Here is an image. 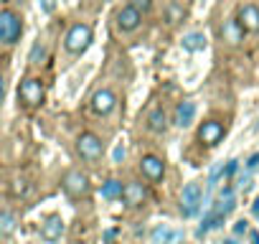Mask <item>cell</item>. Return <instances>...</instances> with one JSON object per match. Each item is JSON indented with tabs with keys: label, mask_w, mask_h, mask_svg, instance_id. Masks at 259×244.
Masks as SVG:
<instances>
[{
	"label": "cell",
	"mask_w": 259,
	"mask_h": 244,
	"mask_svg": "<svg viewBox=\"0 0 259 244\" xmlns=\"http://www.w3.org/2000/svg\"><path fill=\"white\" fill-rule=\"evenodd\" d=\"M221 224H224V214H219L216 209H211V211L203 216V221H201V226H198V231H196V234H198V236H203V234H208L211 229H219Z\"/></svg>",
	"instance_id": "18"
},
{
	"label": "cell",
	"mask_w": 259,
	"mask_h": 244,
	"mask_svg": "<svg viewBox=\"0 0 259 244\" xmlns=\"http://www.w3.org/2000/svg\"><path fill=\"white\" fill-rule=\"evenodd\" d=\"M224 125L219 119H208V122H203L201 125V130H198V140L201 143H206V145H216L221 138H224Z\"/></svg>",
	"instance_id": "11"
},
{
	"label": "cell",
	"mask_w": 259,
	"mask_h": 244,
	"mask_svg": "<svg viewBox=\"0 0 259 244\" xmlns=\"http://www.w3.org/2000/svg\"><path fill=\"white\" fill-rule=\"evenodd\" d=\"M148 128H150L153 133H165V128H168V117H165L163 109H153V112H150V117H148Z\"/></svg>",
	"instance_id": "19"
},
{
	"label": "cell",
	"mask_w": 259,
	"mask_h": 244,
	"mask_svg": "<svg viewBox=\"0 0 259 244\" xmlns=\"http://www.w3.org/2000/svg\"><path fill=\"white\" fill-rule=\"evenodd\" d=\"M122 193H124L122 181H117V178H107V181L102 183V198H104V201H117V198H122Z\"/></svg>",
	"instance_id": "15"
},
{
	"label": "cell",
	"mask_w": 259,
	"mask_h": 244,
	"mask_svg": "<svg viewBox=\"0 0 259 244\" xmlns=\"http://www.w3.org/2000/svg\"><path fill=\"white\" fill-rule=\"evenodd\" d=\"M3 92H6V82H3V74H0V97H3Z\"/></svg>",
	"instance_id": "35"
},
{
	"label": "cell",
	"mask_w": 259,
	"mask_h": 244,
	"mask_svg": "<svg viewBox=\"0 0 259 244\" xmlns=\"http://www.w3.org/2000/svg\"><path fill=\"white\" fill-rule=\"evenodd\" d=\"M16 226H18V221L11 211H0V236H11L16 231Z\"/></svg>",
	"instance_id": "21"
},
{
	"label": "cell",
	"mask_w": 259,
	"mask_h": 244,
	"mask_svg": "<svg viewBox=\"0 0 259 244\" xmlns=\"http://www.w3.org/2000/svg\"><path fill=\"white\" fill-rule=\"evenodd\" d=\"M64 229H66L64 219H61L59 214H51V216H46V219H44V224H41V239H44V241H49V244H54V241H59V239H61Z\"/></svg>",
	"instance_id": "8"
},
{
	"label": "cell",
	"mask_w": 259,
	"mask_h": 244,
	"mask_svg": "<svg viewBox=\"0 0 259 244\" xmlns=\"http://www.w3.org/2000/svg\"><path fill=\"white\" fill-rule=\"evenodd\" d=\"M102 148L104 145H102V140L94 133H81L79 140H76V150H79V155L84 160H97L102 155Z\"/></svg>",
	"instance_id": "7"
},
{
	"label": "cell",
	"mask_w": 259,
	"mask_h": 244,
	"mask_svg": "<svg viewBox=\"0 0 259 244\" xmlns=\"http://www.w3.org/2000/svg\"><path fill=\"white\" fill-rule=\"evenodd\" d=\"M246 231H249V221L241 219V221L234 224V236H241V234H246Z\"/></svg>",
	"instance_id": "25"
},
{
	"label": "cell",
	"mask_w": 259,
	"mask_h": 244,
	"mask_svg": "<svg viewBox=\"0 0 259 244\" xmlns=\"http://www.w3.org/2000/svg\"><path fill=\"white\" fill-rule=\"evenodd\" d=\"M44 59H46V44L36 41L33 49H31V54H28V61H31V64H41Z\"/></svg>",
	"instance_id": "23"
},
{
	"label": "cell",
	"mask_w": 259,
	"mask_h": 244,
	"mask_svg": "<svg viewBox=\"0 0 259 244\" xmlns=\"http://www.w3.org/2000/svg\"><path fill=\"white\" fill-rule=\"evenodd\" d=\"M236 21H239V26H241L244 31H251V33L259 31V8L251 6V3H249V6H241Z\"/></svg>",
	"instance_id": "12"
},
{
	"label": "cell",
	"mask_w": 259,
	"mask_h": 244,
	"mask_svg": "<svg viewBox=\"0 0 259 244\" xmlns=\"http://www.w3.org/2000/svg\"><path fill=\"white\" fill-rule=\"evenodd\" d=\"M170 236H173V231H170L168 224H158V226L153 229V234H150L153 244H170Z\"/></svg>",
	"instance_id": "22"
},
{
	"label": "cell",
	"mask_w": 259,
	"mask_h": 244,
	"mask_svg": "<svg viewBox=\"0 0 259 244\" xmlns=\"http://www.w3.org/2000/svg\"><path fill=\"white\" fill-rule=\"evenodd\" d=\"M140 171H143V176H145L148 181L158 183V181H163V176H165V163H163V158H158V155H143Z\"/></svg>",
	"instance_id": "9"
},
{
	"label": "cell",
	"mask_w": 259,
	"mask_h": 244,
	"mask_svg": "<svg viewBox=\"0 0 259 244\" xmlns=\"http://www.w3.org/2000/svg\"><path fill=\"white\" fill-rule=\"evenodd\" d=\"M112 158H114V163H122L124 160V145H117L114 153H112Z\"/></svg>",
	"instance_id": "28"
},
{
	"label": "cell",
	"mask_w": 259,
	"mask_h": 244,
	"mask_svg": "<svg viewBox=\"0 0 259 244\" xmlns=\"http://www.w3.org/2000/svg\"><path fill=\"white\" fill-rule=\"evenodd\" d=\"M89 44H92V28L87 23L71 26L69 33H66V38H64V46H66L69 54H84L89 49Z\"/></svg>",
	"instance_id": "2"
},
{
	"label": "cell",
	"mask_w": 259,
	"mask_h": 244,
	"mask_svg": "<svg viewBox=\"0 0 259 244\" xmlns=\"http://www.w3.org/2000/svg\"><path fill=\"white\" fill-rule=\"evenodd\" d=\"M46 97V89H44V82L36 79V76H28L21 82L18 87V99L26 104V107H38Z\"/></svg>",
	"instance_id": "3"
},
{
	"label": "cell",
	"mask_w": 259,
	"mask_h": 244,
	"mask_svg": "<svg viewBox=\"0 0 259 244\" xmlns=\"http://www.w3.org/2000/svg\"><path fill=\"white\" fill-rule=\"evenodd\" d=\"M249 176H241V181H239V188H244V191H249Z\"/></svg>",
	"instance_id": "31"
},
{
	"label": "cell",
	"mask_w": 259,
	"mask_h": 244,
	"mask_svg": "<svg viewBox=\"0 0 259 244\" xmlns=\"http://www.w3.org/2000/svg\"><path fill=\"white\" fill-rule=\"evenodd\" d=\"M193 117H196V102H191V99H186V102H181L178 107H176V125L178 128H188L191 122H193Z\"/></svg>",
	"instance_id": "13"
},
{
	"label": "cell",
	"mask_w": 259,
	"mask_h": 244,
	"mask_svg": "<svg viewBox=\"0 0 259 244\" xmlns=\"http://www.w3.org/2000/svg\"><path fill=\"white\" fill-rule=\"evenodd\" d=\"M251 214H254V216H259V198L251 204Z\"/></svg>",
	"instance_id": "34"
},
{
	"label": "cell",
	"mask_w": 259,
	"mask_h": 244,
	"mask_svg": "<svg viewBox=\"0 0 259 244\" xmlns=\"http://www.w3.org/2000/svg\"><path fill=\"white\" fill-rule=\"evenodd\" d=\"M38 6H41V11H44V13H54L56 0H38Z\"/></svg>",
	"instance_id": "27"
},
{
	"label": "cell",
	"mask_w": 259,
	"mask_h": 244,
	"mask_svg": "<svg viewBox=\"0 0 259 244\" xmlns=\"http://www.w3.org/2000/svg\"><path fill=\"white\" fill-rule=\"evenodd\" d=\"M140 23H143V13H140L133 3L124 6V8H119V13H117V28H119L122 33H133V31H138Z\"/></svg>",
	"instance_id": "6"
},
{
	"label": "cell",
	"mask_w": 259,
	"mask_h": 244,
	"mask_svg": "<svg viewBox=\"0 0 259 244\" xmlns=\"http://www.w3.org/2000/svg\"><path fill=\"white\" fill-rule=\"evenodd\" d=\"M122 198H124V204H127V206H140V204L148 198V191H145V186H143V183H127V186H124Z\"/></svg>",
	"instance_id": "14"
},
{
	"label": "cell",
	"mask_w": 259,
	"mask_h": 244,
	"mask_svg": "<svg viewBox=\"0 0 259 244\" xmlns=\"http://www.w3.org/2000/svg\"><path fill=\"white\" fill-rule=\"evenodd\" d=\"M28 191V186H26V181L21 178V181H16V193H26Z\"/></svg>",
	"instance_id": "30"
},
{
	"label": "cell",
	"mask_w": 259,
	"mask_h": 244,
	"mask_svg": "<svg viewBox=\"0 0 259 244\" xmlns=\"http://www.w3.org/2000/svg\"><path fill=\"white\" fill-rule=\"evenodd\" d=\"M114 234H117L114 229H109V231H104V241H107V244H112V239H114Z\"/></svg>",
	"instance_id": "32"
},
{
	"label": "cell",
	"mask_w": 259,
	"mask_h": 244,
	"mask_svg": "<svg viewBox=\"0 0 259 244\" xmlns=\"http://www.w3.org/2000/svg\"><path fill=\"white\" fill-rule=\"evenodd\" d=\"M241 33H244V28L239 26V21H226L224 23V38L229 44H239L241 41Z\"/></svg>",
	"instance_id": "20"
},
{
	"label": "cell",
	"mask_w": 259,
	"mask_h": 244,
	"mask_svg": "<svg viewBox=\"0 0 259 244\" xmlns=\"http://www.w3.org/2000/svg\"><path fill=\"white\" fill-rule=\"evenodd\" d=\"M23 33V21L16 11H0V44L13 46Z\"/></svg>",
	"instance_id": "1"
},
{
	"label": "cell",
	"mask_w": 259,
	"mask_h": 244,
	"mask_svg": "<svg viewBox=\"0 0 259 244\" xmlns=\"http://www.w3.org/2000/svg\"><path fill=\"white\" fill-rule=\"evenodd\" d=\"M114 107H117V97H114L112 89H99V92H94V97H92V109H94L97 114L107 117Z\"/></svg>",
	"instance_id": "10"
},
{
	"label": "cell",
	"mask_w": 259,
	"mask_h": 244,
	"mask_svg": "<svg viewBox=\"0 0 259 244\" xmlns=\"http://www.w3.org/2000/svg\"><path fill=\"white\" fill-rule=\"evenodd\" d=\"M130 3H133V6H135V8L140 11V13H145V11H150V6H153V3H150V0H130Z\"/></svg>",
	"instance_id": "26"
},
{
	"label": "cell",
	"mask_w": 259,
	"mask_h": 244,
	"mask_svg": "<svg viewBox=\"0 0 259 244\" xmlns=\"http://www.w3.org/2000/svg\"><path fill=\"white\" fill-rule=\"evenodd\" d=\"M249 241H251V244H259V231H251V234H249Z\"/></svg>",
	"instance_id": "33"
},
{
	"label": "cell",
	"mask_w": 259,
	"mask_h": 244,
	"mask_svg": "<svg viewBox=\"0 0 259 244\" xmlns=\"http://www.w3.org/2000/svg\"><path fill=\"white\" fill-rule=\"evenodd\" d=\"M64 191L71 196V198H84L89 191H92V186H89V178L81 173V171H69L66 176H64Z\"/></svg>",
	"instance_id": "5"
},
{
	"label": "cell",
	"mask_w": 259,
	"mask_h": 244,
	"mask_svg": "<svg viewBox=\"0 0 259 244\" xmlns=\"http://www.w3.org/2000/svg\"><path fill=\"white\" fill-rule=\"evenodd\" d=\"M234 206H236V193H234V188L231 186H226L221 193H219V204H216V211L219 214H231L234 211Z\"/></svg>",
	"instance_id": "16"
},
{
	"label": "cell",
	"mask_w": 259,
	"mask_h": 244,
	"mask_svg": "<svg viewBox=\"0 0 259 244\" xmlns=\"http://www.w3.org/2000/svg\"><path fill=\"white\" fill-rule=\"evenodd\" d=\"M181 44H183V49H186V51H191V54H196V51H203V49H206V44H208V38H206L203 33H198V31H193V33H186Z\"/></svg>",
	"instance_id": "17"
},
{
	"label": "cell",
	"mask_w": 259,
	"mask_h": 244,
	"mask_svg": "<svg viewBox=\"0 0 259 244\" xmlns=\"http://www.w3.org/2000/svg\"><path fill=\"white\" fill-rule=\"evenodd\" d=\"M236 171H239V160H229V163L224 166V178H231V176H236Z\"/></svg>",
	"instance_id": "24"
},
{
	"label": "cell",
	"mask_w": 259,
	"mask_h": 244,
	"mask_svg": "<svg viewBox=\"0 0 259 244\" xmlns=\"http://www.w3.org/2000/svg\"><path fill=\"white\" fill-rule=\"evenodd\" d=\"M201 201H203V193H201V186L198 183H188L181 193V214L186 219L196 216L198 209H201Z\"/></svg>",
	"instance_id": "4"
},
{
	"label": "cell",
	"mask_w": 259,
	"mask_h": 244,
	"mask_svg": "<svg viewBox=\"0 0 259 244\" xmlns=\"http://www.w3.org/2000/svg\"><path fill=\"white\" fill-rule=\"evenodd\" d=\"M246 168H249V171H256V168H259V153H254V155L246 160Z\"/></svg>",
	"instance_id": "29"
}]
</instances>
